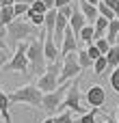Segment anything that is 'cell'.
Here are the masks:
<instances>
[{
  "label": "cell",
  "instance_id": "obj_10",
  "mask_svg": "<svg viewBox=\"0 0 119 123\" xmlns=\"http://www.w3.org/2000/svg\"><path fill=\"white\" fill-rule=\"evenodd\" d=\"M76 50H78V39L74 37V32H72L69 26H67V30H65V35H63V41H61L59 54L65 58V56H69V54H76Z\"/></svg>",
  "mask_w": 119,
  "mask_h": 123
},
{
  "label": "cell",
  "instance_id": "obj_3",
  "mask_svg": "<svg viewBox=\"0 0 119 123\" xmlns=\"http://www.w3.org/2000/svg\"><path fill=\"white\" fill-rule=\"evenodd\" d=\"M7 95H9V104H28V106L41 108V97H43V93H41L35 84H26V86L15 89L13 93H7Z\"/></svg>",
  "mask_w": 119,
  "mask_h": 123
},
{
  "label": "cell",
  "instance_id": "obj_21",
  "mask_svg": "<svg viewBox=\"0 0 119 123\" xmlns=\"http://www.w3.org/2000/svg\"><path fill=\"white\" fill-rule=\"evenodd\" d=\"M85 52H87V56H89V61H91V63H95V61L102 56V54H100V50H98L93 43H91V45H87V48H85Z\"/></svg>",
  "mask_w": 119,
  "mask_h": 123
},
{
  "label": "cell",
  "instance_id": "obj_16",
  "mask_svg": "<svg viewBox=\"0 0 119 123\" xmlns=\"http://www.w3.org/2000/svg\"><path fill=\"white\" fill-rule=\"evenodd\" d=\"M76 61H78V65H80V69H89V67H93V63L89 61V56H87L85 50H76Z\"/></svg>",
  "mask_w": 119,
  "mask_h": 123
},
{
  "label": "cell",
  "instance_id": "obj_6",
  "mask_svg": "<svg viewBox=\"0 0 119 123\" xmlns=\"http://www.w3.org/2000/svg\"><path fill=\"white\" fill-rule=\"evenodd\" d=\"M69 86H72V80L65 82V84H61L56 91L46 93V95L41 97V108H43L46 115H56V110L61 108V104H63V99H65V95H67V91H69Z\"/></svg>",
  "mask_w": 119,
  "mask_h": 123
},
{
  "label": "cell",
  "instance_id": "obj_22",
  "mask_svg": "<svg viewBox=\"0 0 119 123\" xmlns=\"http://www.w3.org/2000/svg\"><path fill=\"white\" fill-rule=\"evenodd\" d=\"M52 121H54V123H74V117H72V112H69V110H65V112H61V115L52 117Z\"/></svg>",
  "mask_w": 119,
  "mask_h": 123
},
{
  "label": "cell",
  "instance_id": "obj_27",
  "mask_svg": "<svg viewBox=\"0 0 119 123\" xmlns=\"http://www.w3.org/2000/svg\"><path fill=\"white\" fill-rule=\"evenodd\" d=\"M56 11H59V13H61L63 17H67V19H69V17H72V11H74V4H67V6H61V9H56Z\"/></svg>",
  "mask_w": 119,
  "mask_h": 123
},
{
  "label": "cell",
  "instance_id": "obj_30",
  "mask_svg": "<svg viewBox=\"0 0 119 123\" xmlns=\"http://www.w3.org/2000/svg\"><path fill=\"white\" fill-rule=\"evenodd\" d=\"M15 0H0V6H13Z\"/></svg>",
  "mask_w": 119,
  "mask_h": 123
},
{
  "label": "cell",
  "instance_id": "obj_19",
  "mask_svg": "<svg viewBox=\"0 0 119 123\" xmlns=\"http://www.w3.org/2000/svg\"><path fill=\"white\" fill-rule=\"evenodd\" d=\"M93 45L100 50V54H102V56H106V54H108V50L113 48V45L106 41V37H104V39H98V41H93Z\"/></svg>",
  "mask_w": 119,
  "mask_h": 123
},
{
  "label": "cell",
  "instance_id": "obj_1",
  "mask_svg": "<svg viewBox=\"0 0 119 123\" xmlns=\"http://www.w3.org/2000/svg\"><path fill=\"white\" fill-rule=\"evenodd\" d=\"M7 35H4V39H7V43H9V48H17V43H26V41H33V37H35V32H37V28L30 24V22H24V19H13L7 28Z\"/></svg>",
  "mask_w": 119,
  "mask_h": 123
},
{
  "label": "cell",
  "instance_id": "obj_33",
  "mask_svg": "<svg viewBox=\"0 0 119 123\" xmlns=\"http://www.w3.org/2000/svg\"><path fill=\"white\" fill-rule=\"evenodd\" d=\"M115 121L119 123V108H117V110H115Z\"/></svg>",
  "mask_w": 119,
  "mask_h": 123
},
{
  "label": "cell",
  "instance_id": "obj_17",
  "mask_svg": "<svg viewBox=\"0 0 119 123\" xmlns=\"http://www.w3.org/2000/svg\"><path fill=\"white\" fill-rule=\"evenodd\" d=\"M93 32H95V30H93V26H89V24H87V26L80 30V37H78V39H80V41H85L87 45H91V43H93Z\"/></svg>",
  "mask_w": 119,
  "mask_h": 123
},
{
  "label": "cell",
  "instance_id": "obj_14",
  "mask_svg": "<svg viewBox=\"0 0 119 123\" xmlns=\"http://www.w3.org/2000/svg\"><path fill=\"white\" fill-rule=\"evenodd\" d=\"M13 19H15V15H13V6H0V26L7 28Z\"/></svg>",
  "mask_w": 119,
  "mask_h": 123
},
{
  "label": "cell",
  "instance_id": "obj_18",
  "mask_svg": "<svg viewBox=\"0 0 119 123\" xmlns=\"http://www.w3.org/2000/svg\"><path fill=\"white\" fill-rule=\"evenodd\" d=\"M98 15H100V17H104V19H108V22H113V19H115V13H113L104 2H100V4H98Z\"/></svg>",
  "mask_w": 119,
  "mask_h": 123
},
{
  "label": "cell",
  "instance_id": "obj_2",
  "mask_svg": "<svg viewBox=\"0 0 119 123\" xmlns=\"http://www.w3.org/2000/svg\"><path fill=\"white\" fill-rule=\"evenodd\" d=\"M43 39H46V32L41 30V37L28 41V50H26L28 67L33 69L35 76H43V71L48 67V61H46V54H43Z\"/></svg>",
  "mask_w": 119,
  "mask_h": 123
},
{
  "label": "cell",
  "instance_id": "obj_11",
  "mask_svg": "<svg viewBox=\"0 0 119 123\" xmlns=\"http://www.w3.org/2000/svg\"><path fill=\"white\" fill-rule=\"evenodd\" d=\"M78 9H80V13L85 15V19H87V24L89 26H93L95 22H98V6H93V4H89V2H85V0H78Z\"/></svg>",
  "mask_w": 119,
  "mask_h": 123
},
{
  "label": "cell",
  "instance_id": "obj_12",
  "mask_svg": "<svg viewBox=\"0 0 119 123\" xmlns=\"http://www.w3.org/2000/svg\"><path fill=\"white\" fill-rule=\"evenodd\" d=\"M9 95L2 91V86H0V115H2V119L4 123H11V115H9Z\"/></svg>",
  "mask_w": 119,
  "mask_h": 123
},
{
  "label": "cell",
  "instance_id": "obj_34",
  "mask_svg": "<svg viewBox=\"0 0 119 123\" xmlns=\"http://www.w3.org/2000/svg\"><path fill=\"white\" fill-rule=\"evenodd\" d=\"M43 123H54V121H52V117H50V119H46V121H43Z\"/></svg>",
  "mask_w": 119,
  "mask_h": 123
},
{
  "label": "cell",
  "instance_id": "obj_29",
  "mask_svg": "<svg viewBox=\"0 0 119 123\" xmlns=\"http://www.w3.org/2000/svg\"><path fill=\"white\" fill-rule=\"evenodd\" d=\"M41 2H43V6H46L48 11H52V9H54V0H41Z\"/></svg>",
  "mask_w": 119,
  "mask_h": 123
},
{
  "label": "cell",
  "instance_id": "obj_24",
  "mask_svg": "<svg viewBox=\"0 0 119 123\" xmlns=\"http://www.w3.org/2000/svg\"><path fill=\"white\" fill-rule=\"evenodd\" d=\"M98 115H100L98 110H89L87 115L80 117V123H98Z\"/></svg>",
  "mask_w": 119,
  "mask_h": 123
},
{
  "label": "cell",
  "instance_id": "obj_13",
  "mask_svg": "<svg viewBox=\"0 0 119 123\" xmlns=\"http://www.w3.org/2000/svg\"><path fill=\"white\" fill-rule=\"evenodd\" d=\"M119 39V19L108 22V28H106V41L111 45H115V41Z\"/></svg>",
  "mask_w": 119,
  "mask_h": 123
},
{
  "label": "cell",
  "instance_id": "obj_7",
  "mask_svg": "<svg viewBox=\"0 0 119 123\" xmlns=\"http://www.w3.org/2000/svg\"><path fill=\"white\" fill-rule=\"evenodd\" d=\"M26 50H28V41L26 43H20L13 52V56L9 58V63L2 67V71H28V56H26Z\"/></svg>",
  "mask_w": 119,
  "mask_h": 123
},
{
  "label": "cell",
  "instance_id": "obj_32",
  "mask_svg": "<svg viewBox=\"0 0 119 123\" xmlns=\"http://www.w3.org/2000/svg\"><path fill=\"white\" fill-rule=\"evenodd\" d=\"M85 2H89V4H93V6H98V4H100V0H85Z\"/></svg>",
  "mask_w": 119,
  "mask_h": 123
},
{
  "label": "cell",
  "instance_id": "obj_8",
  "mask_svg": "<svg viewBox=\"0 0 119 123\" xmlns=\"http://www.w3.org/2000/svg\"><path fill=\"white\" fill-rule=\"evenodd\" d=\"M80 65H78V61H76V54H69V56H65L63 61H61V74H59V84H65V82H69V80H76L78 76H80Z\"/></svg>",
  "mask_w": 119,
  "mask_h": 123
},
{
  "label": "cell",
  "instance_id": "obj_4",
  "mask_svg": "<svg viewBox=\"0 0 119 123\" xmlns=\"http://www.w3.org/2000/svg\"><path fill=\"white\" fill-rule=\"evenodd\" d=\"M59 74H61V61H56V63H48V67H46V71H43V76H39L37 78V82H35V86L46 95V93H52V91H56L61 84H59Z\"/></svg>",
  "mask_w": 119,
  "mask_h": 123
},
{
  "label": "cell",
  "instance_id": "obj_26",
  "mask_svg": "<svg viewBox=\"0 0 119 123\" xmlns=\"http://www.w3.org/2000/svg\"><path fill=\"white\" fill-rule=\"evenodd\" d=\"M9 58H11V54H9V50L7 48H0V69L9 63Z\"/></svg>",
  "mask_w": 119,
  "mask_h": 123
},
{
  "label": "cell",
  "instance_id": "obj_31",
  "mask_svg": "<svg viewBox=\"0 0 119 123\" xmlns=\"http://www.w3.org/2000/svg\"><path fill=\"white\" fill-rule=\"evenodd\" d=\"M104 123H117V121H115V117H106L104 115Z\"/></svg>",
  "mask_w": 119,
  "mask_h": 123
},
{
  "label": "cell",
  "instance_id": "obj_15",
  "mask_svg": "<svg viewBox=\"0 0 119 123\" xmlns=\"http://www.w3.org/2000/svg\"><path fill=\"white\" fill-rule=\"evenodd\" d=\"M106 63H108L111 69H117V67H119V45H117V43L108 50V54H106Z\"/></svg>",
  "mask_w": 119,
  "mask_h": 123
},
{
  "label": "cell",
  "instance_id": "obj_35",
  "mask_svg": "<svg viewBox=\"0 0 119 123\" xmlns=\"http://www.w3.org/2000/svg\"><path fill=\"white\" fill-rule=\"evenodd\" d=\"M0 123H2V121H0Z\"/></svg>",
  "mask_w": 119,
  "mask_h": 123
},
{
  "label": "cell",
  "instance_id": "obj_5",
  "mask_svg": "<svg viewBox=\"0 0 119 123\" xmlns=\"http://www.w3.org/2000/svg\"><path fill=\"white\" fill-rule=\"evenodd\" d=\"M82 99H85V95L80 93V80L76 78L74 82H72V86H69V91H67V95H65V99H63V104H61V108L59 110H69V112H78L80 117L82 115H87V108L82 106Z\"/></svg>",
  "mask_w": 119,
  "mask_h": 123
},
{
  "label": "cell",
  "instance_id": "obj_28",
  "mask_svg": "<svg viewBox=\"0 0 119 123\" xmlns=\"http://www.w3.org/2000/svg\"><path fill=\"white\" fill-rule=\"evenodd\" d=\"M74 0H54V9H61V6H67V4H72Z\"/></svg>",
  "mask_w": 119,
  "mask_h": 123
},
{
  "label": "cell",
  "instance_id": "obj_23",
  "mask_svg": "<svg viewBox=\"0 0 119 123\" xmlns=\"http://www.w3.org/2000/svg\"><path fill=\"white\" fill-rule=\"evenodd\" d=\"M26 13H28V4H22V2H15V4H13V15H15V19L22 17V15H26Z\"/></svg>",
  "mask_w": 119,
  "mask_h": 123
},
{
  "label": "cell",
  "instance_id": "obj_25",
  "mask_svg": "<svg viewBox=\"0 0 119 123\" xmlns=\"http://www.w3.org/2000/svg\"><path fill=\"white\" fill-rule=\"evenodd\" d=\"M111 86H113L115 93H119V67L111 71Z\"/></svg>",
  "mask_w": 119,
  "mask_h": 123
},
{
  "label": "cell",
  "instance_id": "obj_9",
  "mask_svg": "<svg viewBox=\"0 0 119 123\" xmlns=\"http://www.w3.org/2000/svg\"><path fill=\"white\" fill-rule=\"evenodd\" d=\"M85 102H87L93 110H100V108L106 104V91H104L100 84H93V86L87 89V93H85Z\"/></svg>",
  "mask_w": 119,
  "mask_h": 123
},
{
  "label": "cell",
  "instance_id": "obj_20",
  "mask_svg": "<svg viewBox=\"0 0 119 123\" xmlns=\"http://www.w3.org/2000/svg\"><path fill=\"white\" fill-rule=\"evenodd\" d=\"M108 67V63H106V56H100L95 63H93V71H95V76H100V74H104V69Z\"/></svg>",
  "mask_w": 119,
  "mask_h": 123
}]
</instances>
